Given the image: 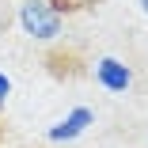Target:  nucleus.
<instances>
[{
	"instance_id": "obj_1",
	"label": "nucleus",
	"mask_w": 148,
	"mask_h": 148,
	"mask_svg": "<svg viewBox=\"0 0 148 148\" xmlns=\"http://www.w3.org/2000/svg\"><path fill=\"white\" fill-rule=\"evenodd\" d=\"M19 23H23V31L31 38H38V42H53L61 34V15H57V8L49 0H23L19 4Z\"/></svg>"
},
{
	"instance_id": "obj_5",
	"label": "nucleus",
	"mask_w": 148,
	"mask_h": 148,
	"mask_svg": "<svg viewBox=\"0 0 148 148\" xmlns=\"http://www.w3.org/2000/svg\"><path fill=\"white\" fill-rule=\"evenodd\" d=\"M140 8H144V12H148V0H140Z\"/></svg>"
},
{
	"instance_id": "obj_3",
	"label": "nucleus",
	"mask_w": 148,
	"mask_h": 148,
	"mask_svg": "<svg viewBox=\"0 0 148 148\" xmlns=\"http://www.w3.org/2000/svg\"><path fill=\"white\" fill-rule=\"evenodd\" d=\"M91 122H95V114L87 110V106H76V110L65 118L61 125H53V129H49V140H72L76 133H84V129L91 125Z\"/></svg>"
},
{
	"instance_id": "obj_2",
	"label": "nucleus",
	"mask_w": 148,
	"mask_h": 148,
	"mask_svg": "<svg viewBox=\"0 0 148 148\" xmlns=\"http://www.w3.org/2000/svg\"><path fill=\"white\" fill-rule=\"evenodd\" d=\"M95 80H99V87H106L110 95H125L133 87L129 65L118 61V57H99V61H95Z\"/></svg>"
},
{
	"instance_id": "obj_4",
	"label": "nucleus",
	"mask_w": 148,
	"mask_h": 148,
	"mask_svg": "<svg viewBox=\"0 0 148 148\" xmlns=\"http://www.w3.org/2000/svg\"><path fill=\"white\" fill-rule=\"evenodd\" d=\"M8 95H12V80H8V76H0V106H4Z\"/></svg>"
}]
</instances>
